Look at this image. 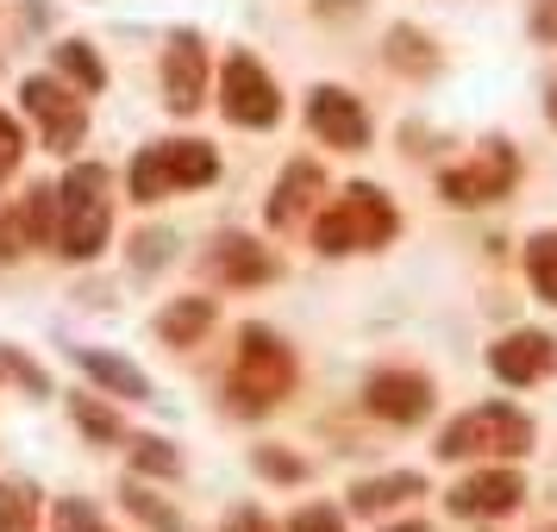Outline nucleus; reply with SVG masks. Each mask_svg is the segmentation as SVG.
Returning a JSON list of instances; mask_svg holds the SVG:
<instances>
[{"label": "nucleus", "mask_w": 557, "mask_h": 532, "mask_svg": "<svg viewBox=\"0 0 557 532\" xmlns=\"http://www.w3.org/2000/svg\"><path fill=\"white\" fill-rule=\"evenodd\" d=\"M395 238V207L382 188H345L338 201L313 220V245L326 257H345V251H376Z\"/></svg>", "instance_id": "nucleus-2"}, {"label": "nucleus", "mask_w": 557, "mask_h": 532, "mask_svg": "<svg viewBox=\"0 0 557 532\" xmlns=\"http://www.w3.org/2000/svg\"><path fill=\"white\" fill-rule=\"evenodd\" d=\"M220 107H226L232 126H276L282 95L270 70H257V57H232L226 76H220Z\"/></svg>", "instance_id": "nucleus-6"}, {"label": "nucleus", "mask_w": 557, "mask_h": 532, "mask_svg": "<svg viewBox=\"0 0 557 532\" xmlns=\"http://www.w3.org/2000/svg\"><path fill=\"white\" fill-rule=\"evenodd\" d=\"M57 63H63V70H70V76L82 82V88H88V95H95V88H101V63H95V57L82 51V45H63V51H57Z\"/></svg>", "instance_id": "nucleus-21"}, {"label": "nucleus", "mask_w": 557, "mask_h": 532, "mask_svg": "<svg viewBox=\"0 0 557 532\" xmlns=\"http://www.w3.org/2000/svg\"><path fill=\"white\" fill-rule=\"evenodd\" d=\"M107 226H113V207H107V170L101 163H76L63 188H57V226H51V245L63 257H88L107 245Z\"/></svg>", "instance_id": "nucleus-1"}, {"label": "nucleus", "mask_w": 557, "mask_h": 532, "mask_svg": "<svg viewBox=\"0 0 557 532\" xmlns=\"http://www.w3.org/2000/svg\"><path fill=\"white\" fill-rule=\"evenodd\" d=\"M295 388V357L282 345L276 332H245V345H238V370H232V395L238 407H276L282 395Z\"/></svg>", "instance_id": "nucleus-5"}, {"label": "nucleus", "mask_w": 557, "mask_h": 532, "mask_svg": "<svg viewBox=\"0 0 557 532\" xmlns=\"http://www.w3.org/2000/svg\"><path fill=\"white\" fill-rule=\"evenodd\" d=\"M26 107H32V120L45 126V145H51V151H70V145H82L88 113H82V95H70L63 82L32 76V82H26Z\"/></svg>", "instance_id": "nucleus-8"}, {"label": "nucleus", "mask_w": 557, "mask_h": 532, "mask_svg": "<svg viewBox=\"0 0 557 532\" xmlns=\"http://www.w3.org/2000/svg\"><path fill=\"white\" fill-rule=\"evenodd\" d=\"M532 451V420L513 407H470L438 432V457H520Z\"/></svg>", "instance_id": "nucleus-3"}, {"label": "nucleus", "mask_w": 557, "mask_h": 532, "mask_svg": "<svg viewBox=\"0 0 557 532\" xmlns=\"http://www.w3.org/2000/svg\"><path fill=\"white\" fill-rule=\"evenodd\" d=\"M126 507L138 514V520H145V527H157V532H182V527H176V514H170V507H157L151 495H138V488H126Z\"/></svg>", "instance_id": "nucleus-23"}, {"label": "nucleus", "mask_w": 557, "mask_h": 532, "mask_svg": "<svg viewBox=\"0 0 557 532\" xmlns=\"http://www.w3.org/2000/svg\"><path fill=\"white\" fill-rule=\"evenodd\" d=\"M76 357H82V370H88L95 382H107V388H120V395H132V401L145 395V376H138L132 363H120V357H101V351H76Z\"/></svg>", "instance_id": "nucleus-16"}, {"label": "nucleus", "mask_w": 557, "mask_h": 532, "mask_svg": "<svg viewBox=\"0 0 557 532\" xmlns=\"http://www.w3.org/2000/svg\"><path fill=\"white\" fill-rule=\"evenodd\" d=\"M307 126L320 132L326 145H345V151H357V145L370 138V120H363L357 95H345V88H313V101H307Z\"/></svg>", "instance_id": "nucleus-9"}, {"label": "nucleus", "mask_w": 557, "mask_h": 532, "mask_svg": "<svg viewBox=\"0 0 557 532\" xmlns=\"http://www.w3.org/2000/svg\"><path fill=\"white\" fill-rule=\"evenodd\" d=\"M513 176H520L513 151H507V145H482L470 163L445 170V176H438V188H445V201H457V207H482V201H495V195H507V188H513Z\"/></svg>", "instance_id": "nucleus-7"}, {"label": "nucleus", "mask_w": 557, "mask_h": 532, "mask_svg": "<svg viewBox=\"0 0 557 532\" xmlns=\"http://www.w3.org/2000/svg\"><path fill=\"white\" fill-rule=\"evenodd\" d=\"M552 120H557V88H552Z\"/></svg>", "instance_id": "nucleus-31"}, {"label": "nucleus", "mask_w": 557, "mask_h": 532, "mask_svg": "<svg viewBox=\"0 0 557 532\" xmlns=\"http://www.w3.org/2000/svg\"><path fill=\"white\" fill-rule=\"evenodd\" d=\"M32 527H38V495L26 482L0 488V532H32Z\"/></svg>", "instance_id": "nucleus-19"}, {"label": "nucleus", "mask_w": 557, "mask_h": 532, "mask_svg": "<svg viewBox=\"0 0 557 532\" xmlns=\"http://www.w3.org/2000/svg\"><path fill=\"white\" fill-rule=\"evenodd\" d=\"M401 495H420V477H382V482H363V488H351L357 514H376V507L401 502Z\"/></svg>", "instance_id": "nucleus-20"}, {"label": "nucleus", "mask_w": 557, "mask_h": 532, "mask_svg": "<svg viewBox=\"0 0 557 532\" xmlns=\"http://www.w3.org/2000/svg\"><path fill=\"white\" fill-rule=\"evenodd\" d=\"M288 532H345V520H338L332 507H301V514H295V527H288Z\"/></svg>", "instance_id": "nucleus-24"}, {"label": "nucleus", "mask_w": 557, "mask_h": 532, "mask_svg": "<svg viewBox=\"0 0 557 532\" xmlns=\"http://www.w3.org/2000/svg\"><path fill=\"white\" fill-rule=\"evenodd\" d=\"M163 88H170V107L176 113H195L207 95V51H201V38H188L182 32L176 45L163 51Z\"/></svg>", "instance_id": "nucleus-12"}, {"label": "nucleus", "mask_w": 557, "mask_h": 532, "mask_svg": "<svg viewBox=\"0 0 557 532\" xmlns=\"http://www.w3.org/2000/svg\"><path fill=\"white\" fill-rule=\"evenodd\" d=\"M370 413H382V420H395V426H413V420H426L432 407V388L426 376H407V370H382L376 382H370Z\"/></svg>", "instance_id": "nucleus-11"}, {"label": "nucleus", "mask_w": 557, "mask_h": 532, "mask_svg": "<svg viewBox=\"0 0 557 532\" xmlns=\"http://www.w3.org/2000/svg\"><path fill=\"white\" fill-rule=\"evenodd\" d=\"M138 463H145V470H176V451H163V445H138Z\"/></svg>", "instance_id": "nucleus-29"}, {"label": "nucleus", "mask_w": 557, "mask_h": 532, "mask_svg": "<svg viewBox=\"0 0 557 532\" xmlns=\"http://www.w3.org/2000/svg\"><path fill=\"white\" fill-rule=\"evenodd\" d=\"M207 320H213V307H207V295H201V301H182V307H170V313L157 320V332H163L170 345H188V338H195V332H201Z\"/></svg>", "instance_id": "nucleus-18"}, {"label": "nucleus", "mask_w": 557, "mask_h": 532, "mask_svg": "<svg viewBox=\"0 0 557 532\" xmlns=\"http://www.w3.org/2000/svg\"><path fill=\"white\" fill-rule=\"evenodd\" d=\"M220 176V157L195 145V138H170V145H151L132 163V195L138 201H157V195H182V188H201V182Z\"/></svg>", "instance_id": "nucleus-4"}, {"label": "nucleus", "mask_w": 557, "mask_h": 532, "mask_svg": "<svg viewBox=\"0 0 557 532\" xmlns=\"http://www.w3.org/2000/svg\"><path fill=\"white\" fill-rule=\"evenodd\" d=\"M13 163H20V126H13V120L0 113V176H7Z\"/></svg>", "instance_id": "nucleus-27"}, {"label": "nucleus", "mask_w": 557, "mask_h": 532, "mask_svg": "<svg viewBox=\"0 0 557 532\" xmlns=\"http://www.w3.org/2000/svg\"><path fill=\"white\" fill-rule=\"evenodd\" d=\"M520 495H527V482L513 477V470H476V477H463L451 488V514H463V520H495Z\"/></svg>", "instance_id": "nucleus-10"}, {"label": "nucleus", "mask_w": 557, "mask_h": 532, "mask_svg": "<svg viewBox=\"0 0 557 532\" xmlns=\"http://www.w3.org/2000/svg\"><path fill=\"white\" fill-rule=\"evenodd\" d=\"M207 270L220 282H263V276H276V263L257 251L251 238H220L213 251H207Z\"/></svg>", "instance_id": "nucleus-14"}, {"label": "nucleus", "mask_w": 557, "mask_h": 532, "mask_svg": "<svg viewBox=\"0 0 557 532\" xmlns=\"http://www.w3.org/2000/svg\"><path fill=\"white\" fill-rule=\"evenodd\" d=\"M226 532H270V520H263L257 507H238V514L226 520Z\"/></svg>", "instance_id": "nucleus-28"}, {"label": "nucleus", "mask_w": 557, "mask_h": 532, "mask_svg": "<svg viewBox=\"0 0 557 532\" xmlns=\"http://www.w3.org/2000/svg\"><path fill=\"white\" fill-rule=\"evenodd\" d=\"M0 376H20L32 388V395H38V388H45V376H38V370H32L26 357H13V351H0Z\"/></svg>", "instance_id": "nucleus-26"}, {"label": "nucleus", "mask_w": 557, "mask_h": 532, "mask_svg": "<svg viewBox=\"0 0 557 532\" xmlns=\"http://www.w3.org/2000/svg\"><path fill=\"white\" fill-rule=\"evenodd\" d=\"M57 532H107L88 502H57Z\"/></svg>", "instance_id": "nucleus-22"}, {"label": "nucleus", "mask_w": 557, "mask_h": 532, "mask_svg": "<svg viewBox=\"0 0 557 532\" xmlns=\"http://www.w3.org/2000/svg\"><path fill=\"white\" fill-rule=\"evenodd\" d=\"M552 363H557V345L545 332H513V338H502V345L488 351V370L502 382H539Z\"/></svg>", "instance_id": "nucleus-13"}, {"label": "nucleus", "mask_w": 557, "mask_h": 532, "mask_svg": "<svg viewBox=\"0 0 557 532\" xmlns=\"http://www.w3.org/2000/svg\"><path fill=\"white\" fill-rule=\"evenodd\" d=\"M532 38L557 45V0H532Z\"/></svg>", "instance_id": "nucleus-25"}, {"label": "nucleus", "mask_w": 557, "mask_h": 532, "mask_svg": "<svg viewBox=\"0 0 557 532\" xmlns=\"http://www.w3.org/2000/svg\"><path fill=\"white\" fill-rule=\"evenodd\" d=\"M527 276L545 301H557V232H539L527 245Z\"/></svg>", "instance_id": "nucleus-17"}, {"label": "nucleus", "mask_w": 557, "mask_h": 532, "mask_svg": "<svg viewBox=\"0 0 557 532\" xmlns=\"http://www.w3.org/2000/svg\"><path fill=\"white\" fill-rule=\"evenodd\" d=\"M395 532H426V527H395Z\"/></svg>", "instance_id": "nucleus-30"}, {"label": "nucleus", "mask_w": 557, "mask_h": 532, "mask_svg": "<svg viewBox=\"0 0 557 532\" xmlns=\"http://www.w3.org/2000/svg\"><path fill=\"white\" fill-rule=\"evenodd\" d=\"M313 188H320V170H313V163H288L276 201H270V220H276V226H288V220H295V207H301Z\"/></svg>", "instance_id": "nucleus-15"}]
</instances>
